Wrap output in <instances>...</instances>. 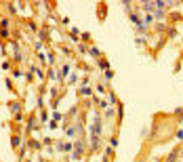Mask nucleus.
Instances as JSON below:
<instances>
[{"label": "nucleus", "instance_id": "obj_6", "mask_svg": "<svg viewBox=\"0 0 183 162\" xmlns=\"http://www.w3.org/2000/svg\"><path fill=\"white\" fill-rule=\"evenodd\" d=\"M116 114V112H114V110H112V107H105V118H112V116Z\"/></svg>", "mask_w": 183, "mask_h": 162}, {"label": "nucleus", "instance_id": "obj_8", "mask_svg": "<svg viewBox=\"0 0 183 162\" xmlns=\"http://www.w3.org/2000/svg\"><path fill=\"white\" fill-rule=\"evenodd\" d=\"M156 30H158V32H164V30H166V25H164V23H158V25H156Z\"/></svg>", "mask_w": 183, "mask_h": 162}, {"label": "nucleus", "instance_id": "obj_9", "mask_svg": "<svg viewBox=\"0 0 183 162\" xmlns=\"http://www.w3.org/2000/svg\"><path fill=\"white\" fill-rule=\"evenodd\" d=\"M179 154H181V156H183V145H181V150H179Z\"/></svg>", "mask_w": 183, "mask_h": 162}, {"label": "nucleus", "instance_id": "obj_4", "mask_svg": "<svg viewBox=\"0 0 183 162\" xmlns=\"http://www.w3.org/2000/svg\"><path fill=\"white\" fill-rule=\"evenodd\" d=\"M91 147H93V150H99V137H97V135L91 137Z\"/></svg>", "mask_w": 183, "mask_h": 162}, {"label": "nucleus", "instance_id": "obj_1", "mask_svg": "<svg viewBox=\"0 0 183 162\" xmlns=\"http://www.w3.org/2000/svg\"><path fill=\"white\" fill-rule=\"evenodd\" d=\"M82 152H84V145H82V141H78V145H76V152H74V160H78V158L82 156Z\"/></svg>", "mask_w": 183, "mask_h": 162}, {"label": "nucleus", "instance_id": "obj_2", "mask_svg": "<svg viewBox=\"0 0 183 162\" xmlns=\"http://www.w3.org/2000/svg\"><path fill=\"white\" fill-rule=\"evenodd\" d=\"M154 6H156V2H141V9L143 11H154Z\"/></svg>", "mask_w": 183, "mask_h": 162}, {"label": "nucleus", "instance_id": "obj_7", "mask_svg": "<svg viewBox=\"0 0 183 162\" xmlns=\"http://www.w3.org/2000/svg\"><path fill=\"white\" fill-rule=\"evenodd\" d=\"M112 76H114V72H112V69H108V72L103 74V78H105V80H112Z\"/></svg>", "mask_w": 183, "mask_h": 162}, {"label": "nucleus", "instance_id": "obj_3", "mask_svg": "<svg viewBox=\"0 0 183 162\" xmlns=\"http://www.w3.org/2000/svg\"><path fill=\"white\" fill-rule=\"evenodd\" d=\"M177 156H179V150H173L171 154H169V158H166V160H164V162H177V160H175Z\"/></svg>", "mask_w": 183, "mask_h": 162}, {"label": "nucleus", "instance_id": "obj_5", "mask_svg": "<svg viewBox=\"0 0 183 162\" xmlns=\"http://www.w3.org/2000/svg\"><path fill=\"white\" fill-rule=\"evenodd\" d=\"M156 19H164V9H158V11H156Z\"/></svg>", "mask_w": 183, "mask_h": 162}]
</instances>
